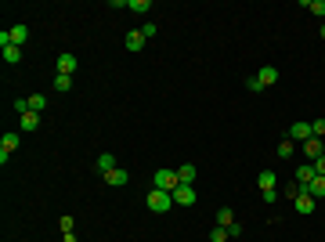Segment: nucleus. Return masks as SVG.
<instances>
[{
	"instance_id": "7ed1b4c3",
	"label": "nucleus",
	"mask_w": 325,
	"mask_h": 242,
	"mask_svg": "<svg viewBox=\"0 0 325 242\" xmlns=\"http://www.w3.org/2000/svg\"><path fill=\"white\" fill-rule=\"evenodd\" d=\"M195 199H199V195H195L192 184H177V188H174V206H192Z\"/></svg>"
},
{
	"instance_id": "9d476101",
	"label": "nucleus",
	"mask_w": 325,
	"mask_h": 242,
	"mask_svg": "<svg viewBox=\"0 0 325 242\" xmlns=\"http://www.w3.org/2000/svg\"><path fill=\"white\" fill-rule=\"evenodd\" d=\"M72 69H76V55L62 51V55H58V72H62V76H72Z\"/></svg>"
},
{
	"instance_id": "20e7f679",
	"label": "nucleus",
	"mask_w": 325,
	"mask_h": 242,
	"mask_svg": "<svg viewBox=\"0 0 325 242\" xmlns=\"http://www.w3.org/2000/svg\"><path fill=\"white\" fill-rule=\"evenodd\" d=\"M18 141H22V138H18L15 130H11V134H4V138H0V163H8V155H11V152L18 148Z\"/></svg>"
},
{
	"instance_id": "f8f14e48",
	"label": "nucleus",
	"mask_w": 325,
	"mask_h": 242,
	"mask_svg": "<svg viewBox=\"0 0 325 242\" xmlns=\"http://www.w3.org/2000/svg\"><path fill=\"white\" fill-rule=\"evenodd\" d=\"M314 177H318V170H314V163H304V167L296 170V181H300V184H311Z\"/></svg>"
},
{
	"instance_id": "ddd939ff",
	"label": "nucleus",
	"mask_w": 325,
	"mask_h": 242,
	"mask_svg": "<svg viewBox=\"0 0 325 242\" xmlns=\"http://www.w3.org/2000/svg\"><path fill=\"white\" fill-rule=\"evenodd\" d=\"M123 44H127V51H141V47H145V36H141V29L127 33V40H123Z\"/></svg>"
},
{
	"instance_id": "39448f33",
	"label": "nucleus",
	"mask_w": 325,
	"mask_h": 242,
	"mask_svg": "<svg viewBox=\"0 0 325 242\" xmlns=\"http://www.w3.org/2000/svg\"><path fill=\"white\" fill-rule=\"evenodd\" d=\"M286 138H289V141H293V145H296V141H300V145H304V141H307V138H314V134H311V123H293V127H289V134H286Z\"/></svg>"
},
{
	"instance_id": "7c9ffc66",
	"label": "nucleus",
	"mask_w": 325,
	"mask_h": 242,
	"mask_svg": "<svg viewBox=\"0 0 325 242\" xmlns=\"http://www.w3.org/2000/svg\"><path fill=\"white\" fill-rule=\"evenodd\" d=\"M58 228H62V235H65V231H72V217H62V221H58Z\"/></svg>"
},
{
	"instance_id": "a211bd4d",
	"label": "nucleus",
	"mask_w": 325,
	"mask_h": 242,
	"mask_svg": "<svg viewBox=\"0 0 325 242\" xmlns=\"http://www.w3.org/2000/svg\"><path fill=\"white\" fill-rule=\"evenodd\" d=\"M4 62H8V65H18V62H22V47L8 44V47H4Z\"/></svg>"
},
{
	"instance_id": "b1692460",
	"label": "nucleus",
	"mask_w": 325,
	"mask_h": 242,
	"mask_svg": "<svg viewBox=\"0 0 325 242\" xmlns=\"http://www.w3.org/2000/svg\"><path fill=\"white\" fill-rule=\"evenodd\" d=\"M44 105H47L44 94H33V98H29V109H33V112H44Z\"/></svg>"
},
{
	"instance_id": "4468645a",
	"label": "nucleus",
	"mask_w": 325,
	"mask_h": 242,
	"mask_svg": "<svg viewBox=\"0 0 325 242\" xmlns=\"http://www.w3.org/2000/svg\"><path fill=\"white\" fill-rule=\"evenodd\" d=\"M18 127H22V130H36V127H40V112H25V116H18Z\"/></svg>"
},
{
	"instance_id": "cd10ccee",
	"label": "nucleus",
	"mask_w": 325,
	"mask_h": 242,
	"mask_svg": "<svg viewBox=\"0 0 325 242\" xmlns=\"http://www.w3.org/2000/svg\"><path fill=\"white\" fill-rule=\"evenodd\" d=\"M141 36L152 40V36H155V22H145V25H141Z\"/></svg>"
},
{
	"instance_id": "9b49d317",
	"label": "nucleus",
	"mask_w": 325,
	"mask_h": 242,
	"mask_svg": "<svg viewBox=\"0 0 325 242\" xmlns=\"http://www.w3.org/2000/svg\"><path fill=\"white\" fill-rule=\"evenodd\" d=\"M195 177H199V170H195L192 163L177 167V184H195Z\"/></svg>"
},
{
	"instance_id": "423d86ee",
	"label": "nucleus",
	"mask_w": 325,
	"mask_h": 242,
	"mask_svg": "<svg viewBox=\"0 0 325 242\" xmlns=\"http://www.w3.org/2000/svg\"><path fill=\"white\" fill-rule=\"evenodd\" d=\"M321 148H325L321 138H307V141H304V155L311 159V163H314V159H321Z\"/></svg>"
},
{
	"instance_id": "a878e982",
	"label": "nucleus",
	"mask_w": 325,
	"mask_h": 242,
	"mask_svg": "<svg viewBox=\"0 0 325 242\" xmlns=\"http://www.w3.org/2000/svg\"><path fill=\"white\" fill-rule=\"evenodd\" d=\"M307 8H311L314 15H321V18H325V0H307Z\"/></svg>"
},
{
	"instance_id": "c756f323",
	"label": "nucleus",
	"mask_w": 325,
	"mask_h": 242,
	"mask_svg": "<svg viewBox=\"0 0 325 242\" xmlns=\"http://www.w3.org/2000/svg\"><path fill=\"white\" fill-rule=\"evenodd\" d=\"M260 195H264V203H267V206H271L275 199H278V192H275V188H267V192H260Z\"/></svg>"
},
{
	"instance_id": "393cba45",
	"label": "nucleus",
	"mask_w": 325,
	"mask_h": 242,
	"mask_svg": "<svg viewBox=\"0 0 325 242\" xmlns=\"http://www.w3.org/2000/svg\"><path fill=\"white\" fill-rule=\"evenodd\" d=\"M210 238H213V242H228L231 235H228V228H221V224H217V228L210 231Z\"/></svg>"
},
{
	"instance_id": "bb28decb",
	"label": "nucleus",
	"mask_w": 325,
	"mask_h": 242,
	"mask_svg": "<svg viewBox=\"0 0 325 242\" xmlns=\"http://www.w3.org/2000/svg\"><path fill=\"white\" fill-rule=\"evenodd\" d=\"M311 134H314V138H325V119H314V123H311Z\"/></svg>"
},
{
	"instance_id": "aec40b11",
	"label": "nucleus",
	"mask_w": 325,
	"mask_h": 242,
	"mask_svg": "<svg viewBox=\"0 0 325 242\" xmlns=\"http://www.w3.org/2000/svg\"><path fill=\"white\" fill-rule=\"evenodd\" d=\"M127 11H134V15H148L152 4H148V0H127Z\"/></svg>"
},
{
	"instance_id": "6ab92c4d",
	"label": "nucleus",
	"mask_w": 325,
	"mask_h": 242,
	"mask_svg": "<svg viewBox=\"0 0 325 242\" xmlns=\"http://www.w3.org/2000/svg\"><path fill=\"white\" fill-rule=\"evenodd\" d=\"M217 224H221V228H231V224H238V221H235V210H228V206H224V210H217Z\"/></svg>"
},
{
	"instance_id": "4be33fe9",
	"label": "nucleus",
	"mask_w": 325,
	"mask_h": 242,
	"mask_svg": "<svg viewBox=\"0 0 325 242\" xmlns=\"http://www.w3.org/2000/svg\"><path fill=\"white\" fill-rule=\"evenodd\" d=\"M55 91H58V94H69V91H72V76H62V72H58V76H55Z\"/></svg>"
},
{
	"instance_id": "f257e3e1",
	"label": "nucleus",
	"mask_w": 325,
	"mask_h": 242,
	"mask_svg": "<svg viewBox=\"0 0 325 242\" xmlns=\"http://www.w3.org/2000/svg\"><path fill=\"white\" fill-rule=\"evenodd\" d=\"M145 203H148L152 213H167V210H174V192H159V188H152Z\"/></svg>"
},
{
	"instance_id": "f3484780",
	"label": "nucleus",
	"mask_w": 325,
	"mask_h": 242,
	"mask_svg": "<svg viewBox=\"0 0 325 242\" xmlns=\"http://www.w3.org/2000/svg\"><path fill=\"white\" fill-rule=\"evenodd\" d=\"M25 40H29V25H15V29H11V44H15V47H22Z\"/></svg>"
},
{
	"instance_id": "473e14b6",
	"label": "nucleus",
	"mask_w": 325,
	"mask_h": 242,
	"mask_svg": "<svg viewBox=\"0 0 325 242\" xmlns=\"http://www.w3.org/2000/svg\"><path fill=\"white\" fill-rule=\"evenodd\" d=\"M321 40H325V25H321Z\"/></svg>"
},
{
	"instance_id": "5701e85b",
	"label": "nucleus",
	"mask_w": 325,
	"mask_h": 242,
	"mask_svg": "<svg viewBox=\"0 0 325 242\" xmlns=\"http://www.w3.org/2000/svg\"><path fill=\"white\" fill-rule=\"evenodd\" d=\"M98 170H101V174L116 170V155H109V152H105V155H98Z\"/></svg>"
},
{
	"instance_id": "f03ea898",
	"label": "nucleus",
	"mask_w": 325,
	"mask_h": 242,
	"mask_svg": "<svg viewBox=\"0 0 325 242\" xmlns=\"http://www.w3.org/2000/svg\"><path fill=\"white\" fill-rule=\"evenodd\" d=\"M152 188H159V192H174V188H177V170H155Z\"/></svg>"
},
{
	"instance_id": "2f4dec72",
	"label": "nucleus",
	"mask_w": 325,
	"mask_h": 242,
	"mask_svg": "<svg viewBox=\"0 0 325 242\" xmlns=\"http://www.w3.org/2000/svg\"><path fill=\"white\" fill-rule=\"evenodd\" d=\"M314 170H318V174L325 177V155H321V159H314Z\"/></svg>"
},
{
	"instance_id": "c85d7f7f",
	"label": "nucleus",
	"mask_w": 325,
	"mask_h": 242,
	"mask_svg": "<svg viewBox=\"0 0 325 242\" xmlns=\"http://www.w3.org/2000/svg\"><path fill=\"white\" fill-rule=\"evenodd\" d=\"M246 87H250V91H253V94H260V91H264V87H260V79H257V76H250V79H246Z\"/></svg>"
},
{
	"instance_id": "6e6552de",
	"label": "nucleus",
	"mask_w": 325,
	"mask_h": 242,
	"mask_svg": "<svg viewBox=\"0 0 325 242\" xmlns=\"http://www.w3.org/2000/svg\"><path fill=\"white\" fill-rule=\"evenodd\" d=\"M127 181H130V177H127V170H123V167H116V170H109V174H105V184H112V188H123Z\"/></svg>"
},
{
	"instance_id": "0eeeda50",
	"label": "nucleus",
	"mask_w": 325,
	"mask_h": 242,
	"mask_svg": "<svg viewBox=\"0 0 325 242\" xmlns=\"http://www.w3.org/2000/svg\"><path fill=\"white\" fill-rule=\"evenodd\" d=\"M304 192H307V195L314 199V203H318V199H325V177L318 174V177H314L311 184H304Z\"/></svg>"
},
{
	"instance_id": "1a4fd4ad",
	"label": "nucleus",
	"mask_w": 325,
	"mask_h": 242,
	"mask_svg": "<svg viewBox=\"0 0 325 242\" xmlns=\"http://www.w3.org/2000/svg\"><path fill=\"white\" fill-rule=\"evenodd\" d=\"M257 79H260V87H275V84H278V69H275V65H264V69L257 72Z\"/></svg>"
},
{
	"instance_id": "412c9836",
	"label": "nucleus",
	"mask_w": 325,
	"mask_h": 242,
	"mask_svg": "<svg viewBox=\"0 0 325 242\" xmlns=\"http://www.w3.org/2000/svg\"><path fill=\"white\" fill-rule=\"evenodd\" d=\"M293 152H296V145H293L289 138H282V141H278V159H293Z\"/></svg>"
},
{
	"instance_id": "2eb2a0df",
	"label": "nucleus",
	"mask_w": 325,
	"mask_h": 242,
	"mask_svg": "<svg viewBox=\"0 0 325 242\" xmlns=\"http://www.w3.org/2000/svg\"><path fill=\"white\" fill-rule=\"evenodd\" d=\"M257 184H260V192H267V188H275V184H278V177H275V170H260V177H257Z\"/></svg>"
},
{
	"instance_id": "dca6fc26",
	"label": "nucleus",
	"mask_w": 325,
	"mask_h": 242,
	"mask_svg": "<svg viewBox=\"0 0 325 242\" xmlns=\"http://www.w3.org/2000/svg\"><path fill=\"white\" fill-rule=\"evenodd\" d=\"M293 203H296V213H311V210H314V199H311L307 192H304V195H296Z\"/></svg>"
}]
</instances>
